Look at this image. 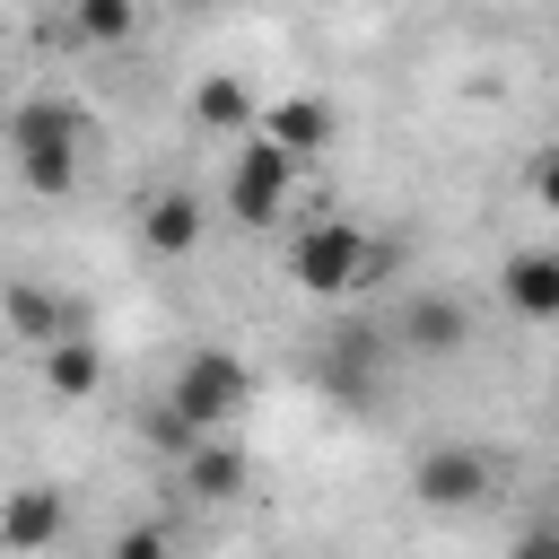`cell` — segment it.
Returning <instances> with one entry per match:
<instances>
[{
	"label": "cell",
	"instance_id": "4fadbf2b",
	"mask_svg": "<svg viewBox=\"0 0 559 559\" xmlns=\"http://www.w3.org/2000/svg\"><path fill=\"white\" fill-rule=\"evenodd\" d=\"M44 384H52V393H70V402H87V393L105 384V349H96L87 332L52 341V349H44Z\"/></svg>",
	"mask_w": 559,
	"mask_h": 559
},
{
	"label": "cell",
	"instance_id": "30bf717a",
	"mask_svg": "<svg viewBox=\"0 0 559 559\" xmlns=\"http://www.w3.org/2000/svg\"><path fill=\"white\" fill-rule=\"evenodd\" d=\"M0 323H9L26 349H52V341L79 332V314H70L52 288H35V280H0Z\"/></svg>",
	"mask_w": 559,
	"mask_h": 559
},
{
	"label": "cell",
	"instance_id": "9a60e30c",
	"mask_svg": "<svg viewBox=\"0 0 559 559\" xmlns=\"http://www.w3.org/2000/svg\"><path fill=\"white\" fill-rule=\"evenodd\" d=\"M140 26V9H122V0H79L70 9V35H87V44H122Z\"/></svg>",
	"mask_w": 559,
	"mask_h": 559
},
{
	"label": "cell",
	"instance_id": "8992f818",
	"mask_svg": "<svg viewBox=\"0 0 559 559\" xmlns=\"http://www.w3.org/2000/svg\"><path fill=\"white\" fill-rule=\"evenodd\" d=\"M393 332H402L419 358H463V349H472V306L445 297V288H419V297L393 314Z\"/></svg>",
	"mask_w": 559,
	"mask_h": 559
},
{
	"label": "cell",
	"instance_id": "e0dca14e",
	"mask_svg": "<svg viewBox=\"0 0 559 559\" xmlns=\"http://www.w3.org/2000/svg\"><path fill=\"white\" fill-rule=\"evenodd\" d=\"M507 559H559V524H533V533H524Z\"/></svg>",
	"mask_w": 559,
	"mask_h": 559
},
{
	"label": "cell",
	"instance_id": "ac0fdd59",
	"mask_svg": "<svg viewBox=\"0 0 559 559\" xmlns=\"http://www.w3.org/2000/svg\"><path fill=\"white\" fill-rule=\"evenodd\" d=\"M533 192L559 210V148H542V157H533Z\"/></svg>",
	"mask_w": 559,
	"mask_h": 559
},
{
	"label": "cell",
	"instance_id": "7c38bea8",
	"mask_svg": "<svg viewBox=\"0 0 559 559\" xmlns=\"http://www.w3.org/2000/svg\"><path fill=\"white\" fill-rule=\"evenodd\" d=\"M245 480H253V463H245L227 437H201V445L183 454V489H192V498H245Z\"/></svg>",
	"mask_w": 559,
	"mask_h": 559
},
{
	"label": "cell",
	"instance_id": "6da1fadb",
	"mask_svg": "<svg viewBox=\"0 0 559 559\" xmlns=\"http://www.w3.org/2000/svg\"><path fill=\"white\" fill-rule=\"evenodd\" d=\"M376 262H384V253L358 236V218H314V227L288 236V280H297L306 297H349V288H367Z\"/></svg>",
	"mask_w": 559,
	"mask_h": 559
},
{
	"label": "cell",
	"instance_id": "7a4b0ae2",
	"mask_svg": "<svg viewBox=\"0 0 559 559\" xmlns=\"http://www.w3.org/2000/svg\"><path fill=\"white\" fill-rule=\"evenodd\" d=\"M245 393H253V376H245L236 349H192V358L175 367V384H166V411H175L192 437H218V428L245 411Z\"/></svg>",
	"mask_w": 559,
	"mask_h": 559
},
{
	"label": "cell",
	"instance_id": "5b68a950",
	"mask_svg": "<svg viewBox=\"0 0 559 559\" xmlns=\"http://www.w3.org/2000/svg\"><path fill=\"white\" fill-rule=\"evenodd\" d=\"M61 533H70V498H61L52 480H26V489L0 498V550L35 559V550H52Z\"/></svg>",
	"mask_w": 559,
	"mask_h": 559
},
{
	"label": "cell",
	"instance_id": "3957f363",
	"mask_svg": "<svg viewBox=\"0 0 559 559\" xmlns=\"http://www.w3.org/2000/svg\"><path fill=\"white\" fill-rule=\"evenodd\" d=\"M288 192H297V157H280L271 140H245V148H236V166H227L218 210H227L236 227H271V218L288 210Z\"/></svg>",
	"mask_w": 559,
	"mask_h": 559
},
{
	"label": "cell",
	"instance_id": "5bb4252c",
	"mask_svg": "<svg viewBox=\"0 0 559 559\" xmlns=\"http://www.w3.org/2000/svg\"><path fill=\"white\" fill-rule=\"evenodd\" d=\"M192 114H201L210 131H253V96H245V79H227V70L192 87Z\"/></svg>",
	"mask_w": 559,
	"mask_h": 559
},
{
	"label": "cell",
	"instance_id": "ba28073f",
	"mask_svg": "<svg viewBox=\"0 0 559 559\" xmlns=\"http://www.w3.org/2000/svg\"><path fill=\"white\" fill-rule=\"evenodd\" d=\"M201 236H210V201H201V192H183V183H166V192L140 210V245H148V253H166V262H183Z\"/></svg>",
	"mask_w": 559,
	"mask_h": 559
},
{
	"label": "cell",
	"instance_id": "2e32d148",
	"mask_svg": "<svg viewBox=\"0 0 559 559\" xmlns=\"http://www.w3.org/2000/svg\"><path fill=\"white\" fill-rule=\"evenodd\" d=\"M175 542H166V524H122L114 542H105V559H166Z\"/></svg>",
	"mask_w": 559,
	"mask_h": 559
},
{
	"label": "cell",
	"instance_id": "52a82bcc",
	"mask_svg": "<svg viewBox=\"0 0 559 559\" xmlns=\"http://www.w3.org/2000/svg\"><path fill=\"white\" fill-rule=\"evenodd\" d=\"M79 131H87V114L70 96H26L9 114V148L17 157H79Z\"/></svg>",
	"mask_w": 559,
	"mask_h": 559
},
{
	"label": "cell",
	"instance_id": "9c48e42d",
	"mask_svg": "<svg viewBox=\"0 0 559 559\" xmlns=\"http://www.w3.org/2000/svg\"><path fill=\"white\" fill-rule=\"evenodd\" d=\"M253 140H271L280 157H314V148H332V105L323 96H280V105L253 114Z\"/></svg>",
	"mask_w": 559,
	"mask_h": 559
},
{
	"label": "cell",
	"instance_id": "277c9868",
	"mask_svg": "<svg viewBox=\"0 0 559 559\" xmlns=\"http://www.w3.org/2000/svg\"><path fill=\"white\" fill-rule=\"evenodd\" d=\"M489 480H498V463H489L480 445H428V454L411 463V489H419V507H437V515L480 507V498H489Z\"/></svg>",
	"mask_w": 559,
	"mask_h": 559
},
{
	"label": "cell",
	"instance_id": "8fae6325",
	"mask_svg": "<svg viewBox=\"0 0 559 559\" xmlns=\"http://www.w3.org/2000/svg\"><path fill=\"white\" fill-rule=\"evenodd\" d=\"M498 288H507L515 314L559 323V245H524V253H507V262H498Z\"/></svg>",
	"mask_w": 559,
	"mask_h": 559
}]
</instances>
